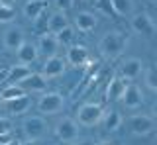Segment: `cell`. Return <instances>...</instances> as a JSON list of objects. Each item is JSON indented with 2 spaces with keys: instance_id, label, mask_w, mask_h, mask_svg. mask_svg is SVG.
<instances>
[{
  "instance_id": "cell-10",
  "label": "cell",
  "mask_w": 157,
  "mask_h": 145,
  "mask_svg": "<svg viewBox=\"0 0 157 145\" xmlns=\"http://www.w3.org/2000/svg\"><path fill=\"white\" fill-rule=\"evenodd\" d=\"M144 72V61L137 59V57H130V59L122 61L120 65V75L122 79H128V80H134Z\"/></svg>"
},
{
  "instance_id": "cell-18",
  "label": "cell",
  "mask_w": 157,
  "mask_h": 145,
  "mask_svg": "<svg viewBox=\"0 0 157 145\" xmlns=\"http://www.w3.org/2000/svg\"><path fill=\"white\" fill-rule=\"evenodd\" d=\"M28 75H32L29 65H20V63H18V65L6 69V80H10V84H20Z\"/></svg>"
},
{
  "instance_id": "cell-1",
  "label": "cell",
  "mask_w": 157,
  "mask_h": 145,
  "mask_svg": "<svg viewBox=\"0 0 157 145\" xmlns=\"http://www.w3.org/2000/svg\"><path fill=\"white\" fill-rule=\"evenodd\" d=\"M128 47V37L122 32H108L106 35H102V39L98 41V49H100L102 57L106 59H116Z\"/></svg>"
},
{
  "instance_id": "cell-25",
  "label": "cell",
  "mask_w": 157,
  "mask_h": 145,
  "mask_svg": "<svg viewBox=\"0 0 157 145\" xmlns=\"http://www.w3.org/2000/svg\"><path fill=\"white\" fill-rule=\"evenodd\" d=\"M55 37H57L59 45H73V41H75V30H73L71 26H67V28H63L61 32H57Z\"/></svg>"
},
{
  "instance_id": "cell-33",
  "label": "cell",
  "mask_w": 157,
  "mask_h": 145,
  "mask_svg": "<svg viewBox=\"0 0 157 145\" xmlns=\"http://www.w3.org/2000/svg\"><path fill=\"white\" fill-rule=\"evenodd\" d=\"M0 4H2V6H12L14 0H0Z\"/></svg>"
},
{
  "instance_id": "cell-12",
  "label": "cell",
  "mask_w": 157,
  "mask_h": 145,
  "mask_svg": "<svg viewBox=\"0 0 157 145\" xmlns=\"http://www.w3.org/2000/svg\"><path fill=\"white\" fill-rule=\"evenodd\" d=\"M120 100L126 108H140V106L144 104V94H141L140 86L126 84V90H124V94H122Z\"/></svg>"
},
{
  "instance_id": "cell-15",
  "label": "cell",
  "mask_w": 157,
  "mask_h": 145,
  "mask_svg": "<svg viewBox=\"0 0 157 145\" xmlns=\"http://www.w3.org/2000/svg\"><path fill=\"white\" fill-rule=\"evenodd\" d=\"M126 90V80L122 79V76H114V79H110V83L106 86V100L108 102H116V100L122 98V94H124Z\"/></svg>"
},
{
  "instance_id": "cell-24",
  "label": "cell",
  "mask_w": 157,
  "mask_h": 145,
  "mask_svg": "<svg viewBox=\"0 0 157 145\" xmlns=\"http://www.w3.org/2000/svg\"><path fill=\"white\" fill-rule=\"evenodd\" d=\"M22 96H26V90L20 84H8L0 92V100H14V98H22Z\"/></svg>"
},
{
  "instance_id": "cell-23",
  "label": "cell",
  "mask_w": 157,
  "mask_h": 145,
  "mask_svg": "<svg viewBox=\"0 0 157 145\" xmlns=\"http://www.w3.org/2000/svg\"><path fill=\"white\" fill-rule=\"evenodd\" d=\"M112 8L116 16H130L136 10V4L134 0H112Z\"/></svg>"
},
{
  "instance_id": "cell-19",
  "label": "cell",
  "mask_w": 157,
  "mask_h": 145,
  "mask_svg": "<svg viewBox=\"0 0 157 145\" xmlns=\"http://www.w3.org/2000/svg\"><path fill=\"white\" fill-rule=\"evenodd\" d=\"M45 10H47V0H28L24 4V16L28 20H36Z\"/></svg>"
},
{
  "instance_id": "cell-21",
  "label": "cell",
  "mask_w": 157,
  "mask_h": 145,
  "mask_svg": "<svg viewBox=\"0 0 157 145\" xmlns=\"http://www.w3.org/2000/svg\"><path fill=\"white\" fill-rule=\"evenodd\" d=\"M75 24L81 32H90L96 28V16L92 12H78L75 18Z\"/></svg>"
},
{
  "instance_id": "cell-3",
  "label": "cell",
  "mask_w": 157,
  "mask_h": 145,
  "mask_svg": "<svg viewBox=\"0 0 157 145\" xmlns=\"http://www.w3.org/2000/svg\"><path fill=\"white\" fill-rule=\"evenodd\" d=\"M37 112L41 116H55L65 108V98L59 92H47L37 100Z\"/></svg>"
},
{
  "instance_id": "cell-38",
  "label": "cell",
  "mask_w": 157,
  "mask_h": 145,
  "mask_svg": "<svg viewBox=\"0 0 157 145\" xmlns=\"http://www.w3.org/2000/svg\"><path fill=\"white\" fill-rule=\"evenodd\" d=\"M85 2H94V0H85Z\"/></svg>"
},
{
  "instance_id": "cell-26",
  "label": "cell",
  "mask_w": 157,
  "mask_h": 145,
  "mask_svg": "<svg viewBox=\"0 0 157 145\" xmlns=\"http://www.w3.org/2000/svg\"><path fill=\"white\" fill-rule=\"evenodd\" d=\"M144 80H145V86L151 90V92H155L157 90V71L155 67H147L144 69Z\"/></svg>"
},
{
  "instance_id": "cell-7",
  "label": "cell",
  "mask_w": 157,
  "mask_h": 145,
  "mask_svg": "<svg viewBox=\"0 0 157 145\" xmlns=\"http://www.w3.org/2000/svg\"><path fill=\"white\" fill-rule=\"evenodd\" d=\"M55 135L61 141H75L78 137V124L73 118H63L61 122L55 125Z\"/></svg>"
},
{
  "instance_id": "cell-20",
  "label": "cell",
  "mask_w": 157,
  "mask_h": 145,
  "mask_svg": "<svg viewBox=\"0 0 157 145\" xmlns=\"http://www.w3.org/2000/svg\"><path fill=\"white\" fill-rule=\"evenodd\" d=\"M67 26H69V20H67L65 12H55L53 16L47 18V32L53 33V35H55L57 32H61L63 28H67Z\"/></svg>"
},
{
  "instance_id": "cell-28",
  "label": "cell",
  "mask_w": 157,
  "mask_h": 145,
  "mask_svg": "<svg viewBox=\"0 0 157 145\" xmlns=\"http://www.w3.org/2000/svg\"><path fill=\"white\" fill-rule=\"evenodd\" d=\"M16 18V10L12 6H2L0 4V24H8Z\"/></svg>"
},
{
  "instance_id": "cell-29",
  "label": "cell",
  "mask_w": 157,
  "mask_h": 145,
  "mask_svg": "<svg viewBox=\"0 0 157 145\" xmlns=\"http://www.w3.org/2000/svg\"><path fill=\"white\" fill-rule=\"evenodd\" d=\"M32 22H33V28H36V32L39 35L47 32V16H45V12H43L41 16H37L36 20H32Z\"/></svg>"
},
{
  "instance_id": "cell-6",
  "label": "cell",
  "mask_w": 157,
  "mask_h": 145,
  "mask_svg": "<svg viewBox=\"0 0 157 145\" xmlns=\"http://www.w3.org/2000/svg\"><path fill=\"white\" fill-rule=\"evenodd\" d=\"M130 26L136 33H144V35H153L155 33V22H153V18L145 12L134 14L132 20H130Z\"/></svg>"
},
{
  "instance_id": "cell-39",
  "label": "cell",
  "mask_w": 157,
  "mask_h": 145,
  "mask_svg": "<svg viewBox=\"0 0 157 145\" xmlns=\"http://www.w3.org/2000/svg\"><path fill=\"white\" fill-rule=\"evenodd\" d=\"M0 104H2V100H0Z\"/></svg>"
},
{
  "instance_id": "cell-2",
  "label": "cell",
  "mask_w": 157,
  "mask_h": 145,
  "mask_svg": "<svg viewBox=\"0 0 157 145\" xmlns=\"http://www.w3.org/2000/svg\"><path fill=\"white\" fill-rule=\"evenodd\" d=\"M102 114H104V110H102L100 104H94V102H86L82 104L81 108L77 110V124L85 125V128H94V125L100 124L102 120Z\"/></svg>"
},
{
  "instance_id": "cell-27",
  "label": "cell",
  "mask_w": 157,
  "mask_h": 145,
  "mask_svg": "<svg viewBox=\"0 0 157 145\" xmlns=\"http://www.w3.org/2000/svg\"><path fill=\"white\" fill-rule=\"evenodd\" d=\"M94 8L98 12H102V14H106V16H116L114 14V8H112V0H94Z\"/></svg>"
},
{
  "instance_id": "cell-11",
  "label": "cell",
  "mask_w": 157,
  "mask_h": 145,
  "mask_svg": "<svg viewBox=\"0 0 157 145\" xmlns=\"http://www.w3.org/2000/svg\"><path fill=\"white\" fill-rule=\"evenodd\" d=\"M65 61L73 67H85L88 65V49L85 45H69Z\"/></svg>"
},
{
  "instance_id": "cell-36",
  "label": "cell",
  "mask_w": 157,
  "mask_h": 145,
  "mask_svg": "<svg viewBox=\"0 0 157 145\" xmlns=\"http://www.w3.org/2000/svg\"><path fill=\"white\" fill-rule=\"evenodd\" d=\"M20 145H37V141H32V139H29V141H24V143H20Z\"/></svg>"
},
{
  "instance_id": "cell-31",
  "label": "cell",
  "mask_w": 157,
  "mask_h": 145,
  "mask_svg": "<svg viewBox=\"0 0 157 145\" xmlns=\"http://www.w3.org/2000/svg\"><path fill=\"white\" fill-rule=\"evenodd\" d=\"M10 132H12L10 122H8L6 118H0V135H10Z\"/></svg>"
},
{
  "instance_id": "cell-14",
  "label": "cell",
  "mask_w": 157,
  "mask_h": 145,
  "mask_svg": "<svg viewBox=\"0 0 157 145\" xmlns=\"http://www.w3.org/2000/svg\"><path fill=\"white\" fill-rule=\"evenodd\" d=\"M2 104L10 116H20L32 106V100L28 96H22V98H14V100H2Z\"/></svg>"
},
{
  "instance_id": "cell-4",
  "label": "cell",
  "mask_w": 157,
  "mask_h": 145,
  "mask_svg": "<svg viewBox=\"0 0 157 145\" xmlns=\"http://www.w3.org/2000/svg\"><path fill=\"white\" fill-rule=\"evenodd\" d=\"M22 128H24L26 137L32 139V141H37V139L45 137V133H47V122L43 120V116H28L24 120Z\"/></svg>"
},
{
  "instance_id": "cell-22",
  "label": "cell",
  "mask_w": 157,
  "mask_h": 145,
  "mask_svg": "<svg viewBox=\"0 0 157 145\" xmlns=\"http://www.w3.org/2000/svg\"><path fill=\"white\" fill-rule=\"evenodd\" d=\"M102 125L108 129V132H116L118 128L122 125V114L118 112V110H110V112L102 114Z\"/></svg>"
},
{
  "instance_id": "cell-9",
  "label": "cell",
  "mask_w": 157,
  "mask_h": 145,
  "mask_svg": "<svg viewBox=\"0 0 157 145\" xmlns=\"http://www.w3.org/2000/svg\"><path fill=\"white\" fill-rule=\"evenodd\" d=\"M36 47H37V55H41V57H51V55H55L57 49H59V43H57V37L53 35V33H41L39 35V39L36 43Z\"/></svg>"
},
{
  "instance_id": "cell-17",
  "label": "cell",
  "mask_w": 157,
  "mask_h": 145,
  "mask_svg": "<svg viewBox=\"0 0 157 145\" xmlns=\"http://www.w3.org/2000/svg\"><path fill=\"white\" fill-rule=\"evenodd\" d=\"M45 80L47 79H43L41 75H37V72H32V75H28L26 79L22 80V83H20V86H22L24 90H32V92H43V90H45Z\"/></svg>"
},
{
  "instance_id": "cell-35",
  "label": "cell",
  "mask_w": 157,
  "mask_h": 145,
  "mask_svg": "<svg viewBox=\"0 0 157 145\" xmlns=\"http://www.w3.org/2000/svg\"><path fill=\"white\" fill-rule=\"evenodd\" d=\"M8 139H10V135H0V145H2V143H6Z\"/></svg>"
},
{
  "instance_id": "cell-32",
  "label": "cell",
  "mask_w": 157,
  "mask_h": 145,
  "mask_svg": "<svg viewBox=\"0 0 157 145\" xmlns=\"http://www.w3.org/2000/svg\"><path fill=\"white\" fill-rule=\"evenodd\" d=\"M73 145H94L90 139H85V141H78V143H73Z\"/></svg>"
},
{
  "instance_id": "cell-5",
  "label": "cell",
  "mask_w": 157,
  "mask_h": 145,
  "mask_svg": "<svg viewBox=\"0 0 157 145\" xmlns=\"http://www.w3.org/2000/svg\"><path fill=\"white\" fill-rule=\"evenodd\" d=\"M128 128L134 135H140V137H145V135L153 133L155 129V120L147 114H136L132 118H128Z\"/></svg>"
},
{
  "instance_id": "cell-37",
  "label": "cell",
  "mask_w": 157,
  "mask_h": 145,
  "mask_svg": "<svg viewBox=\"0 0 157 145\" xmlns=\"http://www.w3.org/2000/svg\"><path fill=\"white\" fill-rule=\"evenodd\" d=\"M94 145H112V143H108V141H100V143H94Z\"/></svg>"
},
{
  "instance_id": "cell-16",
  "label": "cell",
  "mask_w": 157,
  "mask_h": 145,
  "mask_svg": "<svg viewBox=\"0 0 157 145\" xmlns=\"http://www.w3.org/2000/svg\"><path fill=\"white\" fill-rule=\"evenodd\" d=\"M24 41H26V37H24V32L20 28H10L4 33V47L8 51H16Z\"/></svg>"
},
{
  "instance_id": "cell-8",
  "label": "cell",
  "mask_w": 157,
  "mask_h": 145,
  "mask_svg": "<svg viewBox=\"0 0 157 145\" xmlns=\"http://www.w3.org/2000/svg\"><path fill=\"white\" fill-rule=\"evenodd\" d=\"M67 61L59 55H51L47 57L45 63H43V69H41V76L43 79H55V76H61L65 72Z\"/></svg>"
},
{
  "instance_id": "cell-30",
  "label": "cell",
  "mask_w": 157,
  "mask_h": 145,
  "mask_svg": "<svg viewBox=\"0 0 157 145\" xmlns=\"http://www.w3.org/2000/svg\"><path fill=\"white\" fill-rule=\"evenodd\" d=\"M73 4H75V0H55V6L59 12H67L69 8H73Z\"/></svg>"
},
{
  "instance_id": "cell-13",
  "label": "cell",
  "mask_w": 157,
  "mask_h": 145,
  "mask_svg": "<svg viewBox=\"0 0 157 145\" xmlns=\"http://www.w3.org/2000/svg\"><path fill=\"white\" fill-rule=\"evenodd\" d=\"M16 57H18V63L20 65H29L37 59V47L36 43H29V41H24L22 45L16 49Z\"/></svg>"
},
{
  "instance_id": "cell-34",
  "label": "cell",
  "mask_w": 157,
  "mask_h": 145,
  "mask_svg": "<svg viewBox=\"0 0 157 145\" xmlns=\"http://www.w3.org/2000/svg\"><path fill=\"white\" fill-rule=\"evenodd\" d=\"M2 145H20V141H16V139H8V141L2 143Z\"/></svg>"
},
{
  "instance_id": "cell-40",
  "label": "cell",
  "mask_w": 157,
  "mask_h": 145,
  "mask_svg": "<svg viewBox=\"0 0 157 145\" xmlns=\"http://www.w3.org/2000/svg\"><path fill=\"white\" fill-rule=\"evenodd\" d=\"M0 71H2V69H0Z\"/></svg>"
}]
</instances>
